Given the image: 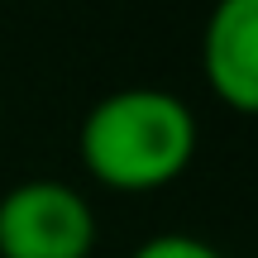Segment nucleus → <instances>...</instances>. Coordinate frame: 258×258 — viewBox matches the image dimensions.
<instances>
[{"label": "nucleus", "instance_id": "obj_1", "mask_svg": "<svg viewBox=\"0 0 258 258\" xmlns=\"http://www.w3.org/2000/svg\"><path fill=\"white\" fill-rule=\"evenodd\" d=\"M196 139V115L182 96L163 86H115L82 115L77 158L110 191H153L191 167Z\"/></svg>", "mask_w": 258, "mask_h": 258}, {"label": "nucleus", "instance_id": "obj_2", "mask_svg": "<svg viewBox=\"0 0 258 258\" xmlns=\"http://www.w3.org/2000/svg\"><path fill=\"white\" fill-rule=\"evenodd\" d=\"M96 234L91 201L57 177H29L0 196V258H86Z\"/></svg>", "mask_w": 258, "mask_h": 258}, {"label": "nucleus", "instance_id": "obj_3", "mask_svg": "<svg viewBox=\"0 0 258 258\" xmlns=\"http://www.w3.org/2000/svg\"><path fill=\"white\" fill-rule=\"evenodd\" d=\"M201 72L230 110L258 115V0H215L201 34Z\"/></svg>", "mask_w": 258, "mask_h": 258}, {"label": "nucleus", "instance_id": "obj_4", "mask_svg": "<svg viewBox=\"0 0 258 258\" xmlns=\"http://www.w3.org/2000/svg\"><path fill=\"white\" fill-rule=\"evenodd\" d=\"M129 258H225V253L211 239H196V234H153Z\"/></svg>", "mask_w": 258, "mask_h": 258}]
</instances>
